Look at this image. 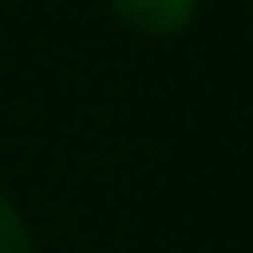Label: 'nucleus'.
<instances>
[{
  "instance_id": "obj_1",
  "label": "nucleus",
  "mask_w": 253,
  "mask_h": 253,
  "mask_svg": "<svg viewBox=\"0 0 253 253\" xmlns=\"http://www.w3.org/2000/svg\"><path fill=\"white\" fill-rule=\"evenodd\" d=\"M109 5H114V16L129 31H140V37H176L191 21L197 0H109Z\"/></svg>"
},
{
  "instance_id": "obj_2",
  "label": "nucleus",
  "mask_w": 253,
  "mask_h": 253,
  "mask_svg": "<svg viewBox=\"0 0 253 253\" xmlns=\"http://www.w3.org/2000/svg\"><path fill=\"white\" fill-rule=\"evenodd\" d=\"M0 253H37V248H31L26 222L16 217V207H10L5 197H0Z\"/></svg>"
}]
</instances>
